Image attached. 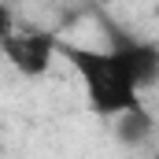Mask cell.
<instances>
[{"label":"cell","mask_w":159,"mask_h":159,"mask_svg":"<svg viewBox=\"0 0 159 159\" xmlns=\"http://www.w3.org/2000/svg\"><path fill=\"white\" fill-rule=\"evenodd\" d=\"M56 52L70 63V70L85 85V104L93 115L100 119H115L119 111L141 104V89L133 85V78L126 74V67L119 63V56L111 48H85V44H70L59 41Z\"/></svg>","instance_id":"obj_1"},{"label":"cell","mask_w":159,"mask_h":159,"mask_svg":"<svg viewBox=\"0 0 159 159\" xmlns=\"http://www.w3.org/2000/svg\"><path fill=\"white\" fill-rule=\"evenodd\" d=\"M56 44H59L56 34H7V37L0 41V52L7 56V63L19 74L41 78V74H48L52 59L59 56Z\"/></svg>","instance_id":"obj_2"},{"label":"cell","mask_w":159,"mask_h":159,"mask_svg":"<svg viewBox=\"0 0 159 159\" xmlns=\"http://www.w3.org/2000/svg\"><path fill=\"white\" fill-rule=\"evenodd\" d=\"M107 34H111V52L119 56V63L126 67V74L133 78V85L137 89L156 85L159 81V48L156 44L137 41L129 34H122V30H115V26H107Z\"/></svg>","instance_id":"obj_3"},{"label":"cell","mask_w":159,"mask_h":159,"mask_svg":"<svg viewBox=\"0 0 159 159\" xmlns=\"http://www.w3.org/2000/svg\"><path fill=\"white\" fill-rule=\"evenodd\" d=\"M152 129H156V122H152V115H148L141 104H133V107H126V111L115 115V141L126 144V148L144 144V141L152 137Z\"/></svg>","instance_id":"obj_4"},{"label":"cell","mask_w":159,"mask_h":159,"mask_svg":"<svg viewBox=\"0 0 159 159\" xmlns=\"http://www.w3.org/2000/svg\"><path fill=\"white\" fill-rule=\"evenodd\" d=\"M11 34V11H7V4L0 0V41Z\"/></svg>","instance_id":"obj_5"}]
</instances>
